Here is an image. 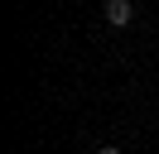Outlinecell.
Instances as JSON below:
<instances>
[{
  "label": "cell",
  "instance_id": "7a4b0ae2",
  "mask_svg": "<svg viewBox=\"0 0 159 154\" xmlns=\"http://www.w3.org/2000/svg\"><path fill=\"white\" fill-rule=\"evenodd\" d=\"M97 154H120V149H116V144H106V149H97Z\"/></svg>",
  "mask_w": 159,
  "mask_h": 154
},
{
  "label": "cell",
  "instance_id": "3957f363",
  "mask_svg": "<svg viewBox=\"0 0 159 154\" xmlns=\"http://www.w3.org/2000/svg\"><path fill=\"white\" fill-rule=\"evenodd\" d=\"M154 120H159V116H154Z\"/></svg>",
  "mask_w": 159,
  "mask_h": 154
},
{
  "label": "cell",
  "instance_id": "6da1fadb",
  "mask_svg": "<svg viewBox=\"0 0 159 154\" xmlns=\"http://www.w3.org/2000/svg\"><path fill=\"white\" fill-rule=\"evenodd\" d=\"M130 19H135V5H130V0H106V24H130Z\"/></svg>",
  "mask_w": 159,
  "mask_h": 154
}]
</instances>
